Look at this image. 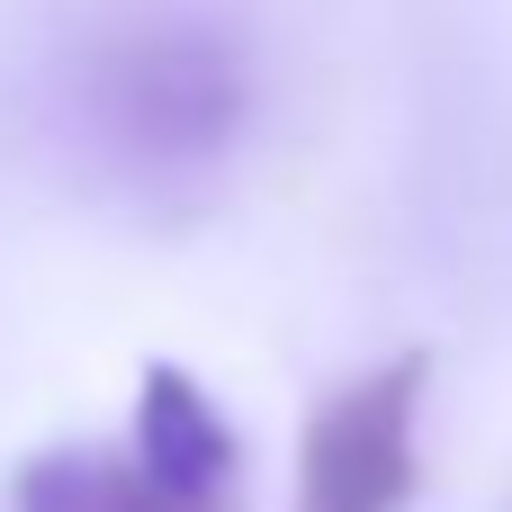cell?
I'll use <instances>...</instances> for the list:
<instances>
[{
  "instance_id": "6da1fadb",
  "label": "cell",
  "mask_w": 512,
  "mask_h": 512,
  "mask_svg": "<svg viewBox=\"0 0 512 512\" xmlns=\"http://www.w3.org/2000/svg\"><path fill=\"white\" fill-rule=\"evenodd\" d=\"M81 126L135 189L207 180L252 126V63L207 18H153L90 54Z\"/></svg>"
},
{
  "instance_id": "7a4b0ae2",
  "label": "cell",
  "mask_w": 512,
  "mask_h": 512,
  "mask_svg": "<svg viewBox=\"0 0 512 512\" xmlns=\"http://www.w3.org/2000/svg\"><path fill=\"white\" fill-rule=\"evenodd\" d=\"M423 396L432 351H387L378 369L324 387L297 432L288 512H405L423 495Z\"/></svg>"
},
{
  "instance_id": "3957f363",
  "label": "cell",
  "mask_w": 512,
  "mask_h": 512,
  "mask_svg": "<svg viewBox=\"0 0 512 512\" xmlns=\"http://www.w3.org/2000/svg\"><path fill=\"white\" fill-rule=\"evenodd\" d=\"M0 512H243V495H198L126 441H45L9 468Z\"/></svg>"
},
{
  "instance_id": "277c9868",
  "label": "cell",
  "mask_w": 512,
  "mask_h": 512,
  "mask_svg": "<svg viewBox=\"0 0 512 512\" xmlns=\"http://www.w3.org/2000/svg\"><path fill=\"white\" fill-rule=\"evenodd\" d=\"M126 450H135L144 468L198 486V495H243V441H234L225 405H216L189 369H171V360H153V369L135 378Z\"/></svg>"
}]
</instances>
